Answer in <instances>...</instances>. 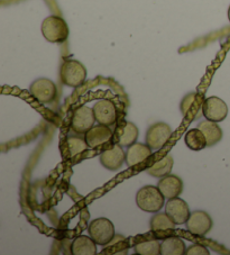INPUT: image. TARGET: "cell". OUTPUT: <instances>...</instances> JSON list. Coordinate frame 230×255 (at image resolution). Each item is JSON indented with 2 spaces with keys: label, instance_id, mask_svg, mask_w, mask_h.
<instances>
[{
  "label": "cell",
  "instance_id": "8",
  "mask_svg": "<svg viewBox=\"0 0 230 255\" xmlns=\"http://www.w3.org/2000/svg\"><path fill=\"white\" fill-rule=\"evenodd\" d=\"M202 115L206 117V120L216 123L223 122L228 115L227 104L219 97H209L202 104Z\"/></svg>",
  "mask_w": 230,
  "mask_h": 255
},
{
  "label": "cell",
  "instance_id": "16",
  "mask_svg": "<svg viewBox=\"0 0 230 255\" xmlns=\"http://www.w3.org/2000/svg\"><path fill=\"white\" fill-rule=\"evenodd\" d=\"M157 187L166 199H172V198L179 197L182 193L183 181L178 175L167 174L160 179Z\"/></svg>",
  "mask_w": 230,
  "mask_h": 255
},
{
  "label": "cell",
  "instance_id": "11",
  "mask_svg": "<svg viewBox=\"0 0 230 255\" xmlns=\"http://www.w3.org/2000/svg\"><path fill=\"white\" fill-rule=\"evenodd\" d=\"M185 225H187V230L190 233L198 236H203L210 232L212 227V219L209 214L203 212V210H196L190 215Z\"/></svg>",
  "mask_w": 230,
  "mask_h": 255
},
{
  "label": "cell",
  "instance_id": "3",
  "mask_svg": "<svg viewBox=\"0 0 230 255\" xmlns=\"http://www.w3.org/2000/svg\"><path fill=\"white\" fill-rule=\"evenodd\" d=\"M86 78L87 69L81 62L70 59L65 60L62 63L60 69V79L63 85L71 88H78L83 85Z\"/></svg>",
  "mask_w": 230,
  "mask_h": 255
},
{
  "label": "cell",
  "instance_id": "23",
  "mask_svg": "<svg viewBox=\"0 0 230 255\" xmlns=\"http://www.w3.org/2000/svg\"><path fill=\"white\" fill-rule=\"evenodd\" d=\"M176 224L166 213H155L150 218V230L154 232H164L174 230Z\"/></svg>",
  "mask_w": 230,
  "mask_h": 255
},
{
  "label": "cell",
  "instance_id": "18",
  "mask_svg": "<svg viewBox=\"0 0 230 255\" xmlns=\"http://www.w3.org/2000/svg\"><path fill=\"white\" fill-rule=\"evenodd\" d=\"M197 128L200 129L203 135H205L208 147H211L214 145L218 144L221 138H223V130H221L219 125L216 122L209 120L200 122L198 124Z\"/></svg>",
  "mask_w": 230,
  "mask_h": 255
},
{
  "label": "cell",
  "instance_id": "25",
  "mask_svg": "<svg viewBox=\"0 0 230 255\" xmlns=\"http://www.w3.org/2000/svg\"><path fill=\"white\" fill-rule=\"evenodd\" d=\"M66 147H68L69 155L71 157H74L80 154V153L85 152L89 146H88L86 139L72 136V137H69L66 140Z\"/></svg>",
  "mask_w": 230,
  "mask_h": 255
},
{
  "label": "cell",
  "instance_id": "7",
  "mask_svg": "<svg viewBox=\"0 0 230 255\" xmlns=\"http://www.w3.org/2000/svg\"><path fill=\"white\" fill-rule=\"evenodd\" d=\"M29 92L38 103L51 104L55 100L57 89L55 83L47 78H39L29 87Z\"/></svg>",
  "mask_w": 230,
  "mask_h": 255
},
{
  "label": "cell",
  "instance_id": "27",
  "mask_svg": "<svg viewBox=\"0 0 230 255\" xmlns=\"http://www.w3.org/2000/svg\"><path fill=\"white\" fill-rule=\"evenodd\" d=\"M228 19H229V21H230V6H229V8H228Z\"/></svg>",
  "mask_w": 230,
  "mask_h": 255
},
{
  "label": "cell",
  "instance_id": "6",
  "mask_svg": "<svg viewBox=\"0 0 230 255\" xmlns=\"http://www.w3.org/2000/svg\"><path fill=\"white\" fill-rule=\"evenodd\" d=\"M95 122L97 121L94 114V109L83 105V106L78 107L73 112L72 121H71V128L78 135L86 134L88 130L95 126Z\"/></svg>",
  "mask_w": 230,
  "mask_h": 255
},
{
  "label": "cell",
  "instance_id": "4",
  "mask_svg": "<svg viewBox=\"0 0 230 255\" xmlns=\"http://www.w3.org/2000/svg\"><path fill=\"white\" fill-rule=\"evenodd\" d=\"M88 233L97 244L105 246L112 243L115 237V227L108 218L100 217L90 222L88 226Z\"/></svg>",
  "mask_w": 230,
  "mask_h": 255
},
{
  "label": "cell",
  "instance_id": "5",
  "mask_svg": "<svg viewBox=\"0 0 230 255\" xmlns=\"http://www.w3.org/2000/svg\"><path fill=\"white\" fill-rule=\"evenodd\" d=\"M173 134V129L166 123L158 122L150 125L146 131L145 142L153 151H158L165 146Z\"/></svg>",
  "mask_w": 230,
  "mask_h": 255
},
{
  "label": "cell",
  "instance_id": "10",
  "mask_svg": "<svg viewBox=\"0 0 230 255\" xmlns=\"http://www.w3.org/2000/svg\"><path fill=\"white\" fill-rule=\"evenodd\" d=\"M98 124L113 126L117 122V108L109 99H100L92 107Z\"/></svg>",
  "mask_w": 230,
  "mask_h": 255
},
{
  "label": "cell",
  "instance_id": "17",
  "mask_svg": "<svg viewBox=\"0 0 230 255\" xmlns=\"http://www.w3.org/2000/svg\"><path fill=\"white\" fill-rule=\"evenodd\" d=\"M203 101L205 100H202V97L197 92H190V94L185 95L182 101H181V113L184 117L193 120L194 117H197L200 108L202 109Z\"/></svg>",
  "mask_w": 230,
  "mask_h": 255
},
{
  "label": "cell",
  "instance_id": "20",
  "mask_svg": "<svg viewBox=\"0 0 230 255\" xmlns=\"http://www.w3.org/2000/svg\"><path fill=\"white\" fill-rule=\"evenodd\" d=\"M185 252H187V246H185L183 240L178 236H170L162 241V255H183Z\"/></svg>",
  "mask_w": 230,
  "mask_h": 255
},
{
  "label": "cell",
  "instance_id": "24",
  "mask_svg": "<svg viewBox=\"0 0 230 255\" xmlns=\"http://www.w3.org/2000/svg\"><path fill=\"white\" fill-rule=\"evenodd\" d=\"M134 251L138 255H160L161 243L157 240L139 242L134 246Z\"/></svg>",
  "mask_w": 230,
  "mask_h": 255
},
{
  "label": "cell",
  "instance_id": "15",
  "mask_svg": "<svg viewBox=\"0 0 230 255\" xmlns=\"http://www.w3.org/2000/svg\"><path fill=\"white\" fill-rule=\"evenodd\" d=\"M153 149L147 144L135 143L128 147L126 152V164L128 168H134V166L143 163L148 157L152 156Z\"/></svg>",
  "mask_w": 230,
  "mask_h": 255
},
{
  "label": "cell",
  "instance_id": "19",
  "mask_svg": "<svg viewBox=\"0 0 230 255\" xmlns=\"http://www.w3.org/2000/svg\"><path fill=\"white\" fill-rule=\"evenodd\" d=\"M71 253L73 255H95L97 254V243L90 235L78 236L71 245Z\"/></svg>",
  "mask_w": 230,
  "mask_h": 255
},
{
  "label": "cell",
  "instance_id": "1",
  "mask_svg": "<svg viewBox=\"0 0 230 255\" xmlns=\"http://www.w3.org/2000/svg\"><path fill=\"white\" fill-rule=\"evenodd\" d=\"M166 198L163 196L158 187L145 186L140 188L136 195V204L146 213L155 214L165 206Z\"/></svg>",
  "mask_w": 230,
  "mask_h": 255
},
{
  "label": "cell",
  "instance_id": "9",
  "mask_svg": "<svg viewBox=\"0 0 230 255\" xmlns=\"http://www.w3.org/2000/svg\"><path fill=\"white\" fill-rule=\"evenodd\" d=\"M99 161L105 169L109 171H118L126 162V153L122 149L121 145L116 143L101 153Z\"/></svg>",
  "mask_w": 230,
  "mask_h": 255
},
{
  "label": "cell",
  "instance_id": "13",
  "mask_svg": "<svg viewBox=\"0 0 230 255\" xmlns=\"http://www.w3.org/2000/svg\"><path fill=\"white\" fill-rule=\"evenodd\" d=\"M113 130L110 126L98 124L95 125L91 129H89L85 134V139L90 148H96L108 143L113 138Z\"/></svg>",
  "mask_w": 230,
  "mask_h": 255
},
{
  "label": "cell",
  "instance_id": "22",
  "mask_svg": "<svg viewBox=\"0 0 230 255\" xmlns=\"http://www.w3.org/2000/svg\"><path fill=\"white\" fill-rule=\"evenodd\" d=\"M174 160L171 155H166L163 157L161 161L156 162L155 164H153L150 168L147 169V173L152 175L153 178H163L167 174H171L172 168H173Z\"/></svg>",
  "mask_w": 230,
  "mask_h": 255
},
{
  "label": "cell",
  "instance_id": "14",
  "mask_svg": "<svg viewBox=\"0 0 230 255\" xmlns=\"http://www.w3.org/2000/svg\"><path fill=\"white\" fill-rule=\"evenodd\" d=\"M139 136V130L134 123L123 122L122 124L118 125L116 128V143L121 145L122 147H129L130 145L137 142V138Z\"/></svg>",
  "mask_w": 230,
  "mask_h": 255
},
{
  "label": "cell",
  "instance_id": "26",
  "mask_svg": "<svg viewBox=\"0 0 230 255\" xmlns=\"http://www.w3.org/2000/svg\"><path fill=\"white\" fill-rule=\"evenodd\" d=\"M187 255H209L210 252L206 246H203L201 244H192L190 245L187 249V252H185Z\"/></svg>",
  "mask_w": 230,
  "mask_h": 255
},
{
  "label": "cell",
  "instance_id": "21",
  "mask_svg": "<svg viewBox=\"0 0 230 255\" xmlns=\"http://www.w3.org/2000/svg\"><path fill=\"white\" fill-rule=\"evenodd\" d=\"M185 145L194 152L202 151L207 147V140L205 135L199 128H193L187 131L184 136Z\"/></svg>",
  "mask_w": 230,
  "mask_h": 255
},
{
  "label": "cell",
  "instance_id": "2",
  "mask_svg": "<svg viewBox=\"0 0 230 255\" xmlns=\"http://www.w3.org/2000/svg\"><path fill=\"white\" fill-rule=\"evenodd\" d=\"M69 26L59 16H48L42 23V34L50 43H64L69 37Z\"/></svg>",
  "mask_w": 230,
  "mask_h": 255
},
{
  "label": "cell",
  "instance_id": "12",
  "mask_svg": "<svg viewBox=\"0 0 230 255\" xmlns=\"http://www.w3.org/2000/svg\"><path fill=\"white\" fill-rule=\"evenodd\" d=\"M165 213L173 219L176 225H183L188 222L190 215H191L189 205L179 197L169 199L165 205Z\"/></svg>",
  "mask_w": 230,
  "mask_h": 255
}]
</instances>
